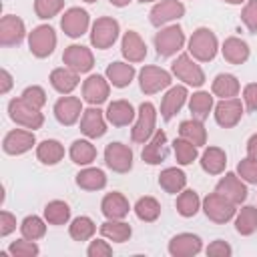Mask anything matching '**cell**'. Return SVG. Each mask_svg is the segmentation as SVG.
I'll use <instances>...</instances> for the list:
<instances>
[{
	"label": "cell",
	"instance_id": "6da1fadb",
	"mask_svg": "<svg viewBox=\"0 0 257 257\" xmlns=\"http://www.w3.org/2000/svg\"><path fill=\"white\" fill-rule=\"evenodd\" d=\"M217 48H219V44H217L215 32L205 28V26L197 28L193 32V36L189 38V52H191L193 58H197L201 62L213 60L215 54H217Z\"/></svg>",
	"mask_w": 257,
	"mask_h": 257
},
{
	"label": "cell",
	"instance_id": "7a4b0ae2",
	"mask_svg": "<svg viewBox=\"0 0 257 257\" xmlns=\"http://www.w3.org/2000/svg\"><path fill=\"white\" fill-rule=\"evenodd\" d=\"M8 114H10V118H12L16 124H20V126H24V128H30V131L40 128L42 122H44V116H42L40 108L32 106V104L26 102L22 96H20V98H12V100L8 102Z\"/></svg>",
	"mask_w": 257,
	"mask_h": 257
},
{
	"label": "cell",
	"instance_id": "3957f363",
	"mask_svg": "<svg viewBox=\"0 0 257 257\" xmlns=\"http://www.w3.org/2000/svg\"><path fill=\"white\" fill-rule=\"evenodd\" d=\"M28 48L36 58L50 56L54 52V48H56V32H54V28L48 26V24L36 26L28 34Z\"/></svg>",
	"mask_w": 257,
	"mask_h": 257
},
{
	"label": "cell",
	"instance_id": "277c9868",
	"mask_svg": "<svg viewBox=\"0 0 257 257\" xmlns=\"http://www.w3.org/2000/svg\"><path fill=\"white\" fill-rule=\"evenodd\" d=\"M185 44V32L181 26L173 24V26H167L163 28L161 32H157L155 36V48H157V54L163 56V58H169L173 54H177Z\"/></svg>",
	"mask_w": 257,
	"mask_h": 257
},
{
	"label": "cell",
	"instance_id": "5b68a950",
	"mask_svg": "<svg viewBox=\"0 0 257 257\" xmlns=\"http://www.w3.org/2000/svg\"><path fill=\"white\" fill-rule=\"evenodd\" d=\"M203 211H205V215L211 221H215V223H227V221H231L235 217V211L237 209H235V203H231L227 197H223V195H219L215 191V193H211V195L205 197Z\"/></svg>",
	"mask_w": 257,
	"mask_h": 257
},
{
	"label": "cell",
	"instance_id": "8992f818",
	"mask_svg": "<svg viewBox=\"0 0 257 257\" xmlns=\"http://www.w3.org/2000/svg\"><path fill=\"white\" fill-rule=\"evenodd\" d=\"M118 38V22L110 16H102L96 18L92 24V32H90V42L94 48L104 50L108 46L114 44V40Z\"/></svg>",
	"mask_w": 257,
	"mask_h": 257
},
{
	"label": "cell",
	"instance_id": "52a82bcc",
	"mask_svg": "<svg viewBox=\"0 0 257 257\" xmlns=\"http://www.w3.org/2000/svg\"><path fill=\"white\" fill-rule=\"evenodd\" d=\"M155 120H157V110L153 102H143L139 106V116L133 126L131 139L135 143H147L155 135Z\"/></svg>",
	"mask_w": 257,
	"mask_h": 257
},
{
	"label": "cell",
	"instance_id": "ba28073f",
	"mask_svg": "<svg viewBox=\"0 0 257 257\" xmlns=\"http://www.w3.org/2000/svg\"><path fill=\"white\" fill-rule=\"evenodd\" d=\"M171 70H173V74H175L179 80H183V82L189 84V86H201V84L205 82V72L201 70V66H199L189 54L177 56V60L173 62Z\"/></svg>",
	"mask_w": 257,
	"mask_h": 257
},
{
	"label": "cell",
	"instance_id": "9c48e42d",
	"mask_svg": "<svg viewBox=\"0 0 257 257\" xmlns=\"http://www.w3.org/2000/svg\"><path fill=\"white\" fill-rule=\"evenodd\" d=\"M104 163L114 173H128L133 169V151L122 143H108L104 149Z\"/></svg>",
	"mask_w": 257,
	"mask_h": 257
},
{
	"label": "cell",
	"instance_id": "30bf717a",
	"mask_svg": "<svg viewBox=\"0 0 257 257\" xmlns=\"http://www.w3.org/2000/svg\"><path fill=\"white\" fill-rule=\"evenodd\" d=\"M139 82H141V90L145 94H155L171 84V74L159 66H145L139 72Z\"/></svg>",
	"mask_w": 257,
	"mask_h": 257
},
{
	"label": "cell",
	"instance_id": "8fae6325",
	"mask_svg": "<svg viewBox=\"0 0 257 257\" xmlns=\"http://www.w3.org/2000/svg\"><path fill=\"white\" fill-rule=\"evenodd\" d=\"M243 116V104L239 98H221L215 104V120L217 124H221L223 128H231L235 126Z\"/></svg>",
	"mask_w": 257,
	"mask_h": 257
},
{
	"label": "cell",
	"instance_id": "7c38bea8",
	"mask_svg": "<svg viewBox=\"0 0 257 257\" xmlns=\"http://www.w3.org/2000/svg\"><path fill=\"white\" fill-rule=\"evenodd\" d=\"M183 14H185V4L181 0H161L151 8L149 18L153 26H163L171 20H179Z\"/></svg>",
	"mask_w": 257,
	"mask_h": 257
},
{
	"label": "cell",
	"instance_id": "4fadbf2b",
	"mask_svg": "<svg viewBox=\"0 0 257 257\" xmlns=\"http://www.w3.org/2000/svg\"><path fill=\"white\" fill-rule=\"evenodd\" d=\"M26 28L22 18L14 16V14H6L0 20V44L2 46H16L24 40Z\"/></svg>",
	"mask_w": 257,
	"mask_h": 257
},
{
	"label": "cell",
	"instance_id": "5bb4252c",
	"mask_svg": "<svg viewBox=\"0 0 257 257\" xmlns=\"http://www.w3.org/2000/svg\"><path fill=\"white\" fill-rule=\"evenodd\" d=\"M62 62H64L68 68H72V70H76V72L80 74V72H88V70L92 68L94 56H92L90 48L80 46V44H70V46L64 50V54H62Z\"/></svg>",
	"mask_w": 257,
	"mask_h": 257
},
{
	"label": "cell",
	"instance_id": "9a60e30c",
	"mask_svg": "<svg viewBox=\"0 0 257 257\" xmlns=\"http://www.w3.org/2000/svg\"><path fill=\"white\" fill-rule=\"evenodd\" d=\"M36 143V137L32 131H22V128H14L10 133H6L4 141H2V149L6 155H24L26 151H30Z\"/></svg>",
	"mask_w": 257,
	"mask_h": 257
},
{
	"label": "cell",
	"instance_id": "2e32d148",
	"mask_svg": "<svg viewBox=\"0 0 257 257\" xmlns=\"http://www.w3.org/2000/svg\"><path fill=\"white\" fill-rule=\"evenodd\" d=\"M108 92H110V86H108V78L100 76V74H90L84 84H82V96L88 104L92 106H98L102 104L106 98H108Z\"/></svg>",
	"mask_w": 257,
	"mask_h": 257
},
{
	"label": "cell",
	"instance_id": "e0dca14e",
	"mask_svg": "<svg viewBox=\"0 0 257 257\" xmlns=\"http://www.w3.org/2000/svg\"><path fill=\"white\" fill-rule=\"evenodd\" d=\"M88 22H90V18H88L86 10H82V8H68L64 12V16H62V20H60V28L64 30L66 36L78 38V36H82L86 32Z\"/></svg>",
	"mask_w": 257,
	"mask_h": 257
},
{
	"label": "cell",
	"instance_id": "ac0fdd59",
	"mask_svg": "<svg viewBox=\"0 0 257 257\" xmlns=\"http://www.w3.org/2000/svg\"><path fill=\"white\" fill-rule=\"evenodd\" d=\"M215 191H217L219 195L227 197V199H229L231 203H235V205H239V203H243V201L247 199V187H245V183L239 179V175H235V173H227V175L217 183Z\"/></svg>",
	"mask_w": 257,
	"mask_h": 257
},
{
	"label": "cell",
	"instance_id": "d6986e66",
	"mask_svg": "<svg viewBox=\"0 0 257 257\" xmlns=\"http://www.w3.org/2000/svg\"><path fill=\"white\" fill-rule=\"evenodd\" d=\"M80 112H82V102L76 96H60L54 104V116L64 126L74 124L78 120Z\"/></svg>",
	"mask_w": 257,
	"mask_h": 257
},
{
	"label": "cell",
	"instance_id": "ffe728a7",
	"mask_svg": "<svg viewBox=\"0 0 257 257\" xmlns=\"http://www.w3.org/2000/svg\"><path fill=\"white\" fill-rule=\"evenodd\" d=\"M203 249V243L193 233H179L169 241V253L173 257H193Z\"/></svg>",
	"mask_w": 257,
	"mask_h": 257
},
{
	"label": "cell",
	"instance_id": "44dd1931",
	"mask_svg": "<svg viewBox=\"0 0 257 257\" xmlns=\"http://www.w3.org/2000/svg\"><path fill=\"white\" fill-rule=\"evenodd\" d=\"M143 161L149 165H159L167 159L169 149H167V135L165 131H155V135L147 141L145 149H143Z\"/></svg>",
	"mask_w": 257,
	"mask_h": 257
},
{
	"label": "cell",
	"instance_id": "7402d4cb",
	"mask_svg": "<svg viewBox=\"0 0 257 257\" xmlns=\"http://www.w3.org/2000/svg\"><path fill=\"white\" fill-rule=\"evenodd\" d=\"M80 131L82 135H86L88 139H98L106 133V122L102 112L96 106H90L86 110H82V118H80Z\"/></svg>",
	"mask_w": 257,
	"mask_h": 257
},
{
	"label": "cell",
	"instance_id": "603a6c76",
	"mask_svg": "<svg viewBox=\"0 0 257 257\" xmlns=\"http://www.w3.org/2000/svg\"><path fill=\"white\" fill-rule=\"evenodd\" d=\"M128 201L122 193L118 191H112V193H106L102 203H100V211L106 219H124L128 215Z\"/></svg>",
	"mask_w": 257,
	"mask_h": 257
},
{
	"label": "cell",
	"instance_id": "cb8c5ba5",
	"mask_svg": "<svg viewBox=\"0 0 257 257\" xmlns=\"http://www.w3.org/2000/svg\"><path fill=\"white\" fill-rule=\"evenodd\" d=\"M120 50H122V56L128 62H141L147 56V46H145L143 38L135 30H126L124 32L122 42H120Z\"/></svg>",
	"mask_w": 257,
	"mask_h": 257
},
{
	"label": "cell",
	"instance_id": "d4e9b609",
	"mask_svg": "<svg viewBox=\"0 0 257 257\" xmlns=\"http://www.w3.org/2000/svg\"><path fill=\"white\" fill-rule=\"evenodd\" d=\"M50 84L56 92L60 94H70L78 86V72L64 66V68H54L50 72Z\"/></svg>",
	"mask_w": 257,
	"mask_h": 257
},
{
	"label": "cell",
	"instance_id": "484cf974",
	"mask_svg": "<svg viewBox=\"0 0 257 257\" xmlns=\"http://www.w3.org/2000/svg\"><path fill=\"white\" fill-rule=\"evenodd\" d=\"M187 100V88L185 86H173L169 88V92L163 96V102H161V114L165 120H171L185 104Z\"/></svg>",
	"mask_w": 257,
	"mask_h": 257
},
{
	"label": "cell",
	"instance_id": "4316f807",
	"mask_svg": "<svg viewBox=\"0 0 257 257\" xmlns=\"http://www.w3.org/2000/svg\"><path fill=\"white\" fill-rule=\"evenodd\" d=\"M106 118L114 126H126L135 120V108L128 100H112L106 108Z\"/></svg>",
	"mask_w": 257,
	"mask_h": 257
},
{
	"label": "cell",
	"instance_id": "83f0119b",
	"mask_svg": "<svg viewBox=\"0 0 257 257\" xmlns=\"http://www.w3.org/2000/svg\"><path fill=\"white\" fill-rule=\"evenodd\" d=\"M223 58L231 64H243L249 58V46L245 40L237 38V36H229L223 42Z\"/></svg>",
	"mask_w": 257,
	"mask_h": 257
},
{
	"label": "cell",
	"instance_id": "f1b7e54d",
	"mask_svg": "<svg viewBox=\"0 0 257 257\" xmlns=\"http://www.w3.org/2000/svg\"><path fill=\"white\" fill-rule=\"evenodd\" d=\"M106 78L112 86L124 88L135 78V66L128 64V62H112V64L106 66Z\"/></svg>",
	"mask_w": 257,
	"mask_h": 257
},
{
	"label": "cell",
	"instance_id": "f546056e",
	"mask_svg": "<svg viewBox=\"0 0 257 257\" xmlns=\"http://www.w3.org/2000/svg\"><path fill=\"white\" fill-rule=\"evenodd\" d=\"M225 165H227V155L223 149L219 147H209L205 149V153L201 155V167L205 173L209 175H219L225 171Z\"/></svg>",
	"mask_w": 257,
	"mask_h": 257
},
{
	"label": "cell",
	"instance_id": "4dcf8cb0",
	"mask_svg": "<svg viewBox=\"0 0 257 257\" xmlns=\"http://www.w3.org/2000/svg\"><path fill=\"white\" fill-rule=\"evenodd\" d=\"M100 235L106 237L108 241L114 243H124L128 241V237L133 235V229L128 223H124L122 219H108L100 225Z\"/></svg>",
	"mask_w": 257,
	"mask_h": 257
},
{
	"label": "cell",
	"instance_id": "1f68e13d",
	"mask_svg": "<svg viewBox=\"0 0 257 257\" xmlns=\"http://www.w3.org/2000/svg\"><path fill=\"white\" fill-rule=\"evenodd\" d=\"M179 135H181V139H187L195 147H201V145L207 143V131H205V126H203V122L199 118L183 120L179 124Z\"/></svg>",
	"mask_w": 257,
	"mask_h": 257
},
{
	"label": "cell",
	"instance_id": "d6a6232c",
	"mask_svg": "<svg viewBox=\"0 0 257 257\" xmlns=\"http://www.w3.org/2000/svg\"><path fill=\"white\" fill-rule=\"evenodd\" d=\"M159 185H161L167 193L177 195V193H181V191L185 189V185H187V177H185V173H183L181 169H177V167H169V169H165V171L159 175Z\"/></svg>",
	"mask_w": 257,
	"mask_h": 257
},
{
	"label": "cell",
	"instance_id": "836d02e7",
	"mask_svg": "<svg viewBox=\"0 0 257 257\" xmlns=\"http://www.w3.org/2000/svg\"><path fill=\"white\" fill-rule=\"evenodd\" d=\"M36 157L42 165H56L64 157V147L54 139H46L36 147Z\"/></svg>",
	"mask_w": 257,
	"mask_h": 257
},
{
	"label": "cell",
	"instance_id": "e575fe53",
	"mask_svg": "<svg viewBox=\"0 0 257 257\" xmlns=\"http://www.w3.org/2000/svg\"><path fill=\"white\" fill-rule=\"evenodd\" d=\"M76 185L84 191H98V189H104L106 185V175L96 169V167H90V169H84L76 175Z\"/></svg>",
	"mask_w": 257,
	"mask_h": 257
},
{
	"label": "cell",
	"instance_id": "d590c367",
	"mask_svg": "<svg viewBox=\"0 0 257 257\" xmlns=\"http://www.w3.org/2000/svg\"><path fill=\"white\" fill-rule=\"evenodd\" d=\"M177 213L181 217H195L197 211L201 209V199L193 189H183L181 195L177 197Z\"/></svg>",
	"mask_w": 257,
	"mask_h": 257
},
{
	"label": "cell",
	"instance_id": "8d00e7d4",
	"mask_svg": "<svg viewBox=\"0 0 257 257\" xmlns=\"http://www.w3.org/2000/svg\"><path fill=\"white\" fill-rule=\"evenodd\" d=\"M70 159L76 165H90L96 159V149H94V145L90 141L78 139V141H74L70 145Z\"/></svg>",
	"mask_w": 257,
	"mask_h": 257
},
{
	"label": "cell",
	"instance_id": "74e56055",
	"mask_svg": "<svg viewBox=\"0 0 257 257\" xmlns=\"http://www.w3.org/2000/svg\"><path fill=\"white\" fill-rule=\"evenodd\" d=\"M135 213L141 221L145 223H153L159 219L161 215V203L155 199V197H141L137 203H135Z\"/></svg>",
	"mask_w": 257,
	"mask_h": 257
},
{
	"label": "cell",
	"instance_id": "f35d334b",
	"mask_svg": "<svg viewBox=\"0 0 257 257\" xmlns=\"http://www.w3.org/2000/svg\"><path fill=\"white\" fill-rule=\"evenodd\" d=\"M211 88H213V94L221 98H233L239 92V80L233 74H217Z\"/></svg>",
	"mask_w": 257,
	"mask_h": 257
},
{
	"label": "cell",
	"instance_id": "ab89813d",
	"mask_svg": "<svg viewBox=\"0 0 257 257\" xmlns=\"http://www.w3.org/2000/svg\"><path fill=\"white\" fill-rule=\"evenodd\" d=\"M235 229H237V233H241V235H251V233H255V229H257V207H253V205L243 207V209L237 213Z\"/></svg>",
	"mask_w": 257,
	"mask_h": 257
},
{
	"label": "cell",
	"instance_id": "60d3db41",
	"mask_svg": "<svg viewBox=\"0 0 257 257\" xmlns=\"http://www.w3.org/2000/svg\"><path fill=\"white\" fill-rule=\"evenodd\" d=\"M189 108H191V112H193L195 118L205 120V118L209 116L211 108H213V96H211L209 92H205V90H199V92H195V94L191 96Z\"/></svg>",
	"mask_w": 257,
	"mask_h": 257
},
{
	"label": "cell",
	"instance_id": "b9f144b4",
	"mask_svg": "<svg viewBox=\"0 0 257 257\" xmlns=\"http://www.w3.org/2000/svg\"><path fill=\"white\" fill-rule=\"evenodd\" d=\"M44 219L50 225H64L70 219V207L64 201H50L44 207Z\"/></svg>",
	"mask_w": 257,
	"mask_h": 257
},
{
	"label": "cell",
	"instance_id": "7bdbcfd3",
	"mask_svg": "<svg viewBox=\"0 0 257 257\" xmlns=\"http://www.w3.org/2000/svg\"><path fill=\"white\" fill-rule=\"evenodd\" d=\"M94 231H96L94 221H92L90 217H84V215L72 219V223H70V227H68V233H70V237H72L74 241H88V239L94 235Z\"/></svg>",
	"mask_w": 257,
	"mask_h": 257
},
{
	"label": "cell",
	"instance_id": "ee69618b",
	"mask_svg": "<svg viewBox=\"0 0 257 257\" xmlns=\"http://www.w3.org/2000/svg\"><path fill=\"white\" fill-rule=\"evenodd\" d=\"M20 233H22L24 239L36 241V239L44 237L46 225H44V221H42L38 215H28V217H24V221H22V225H20Z\"/></svg>",
	"mask_w": 257,
	"mask_h": 257
},
{
	"label": "cell",
	"instance_id": "f6af8a7d",
	"mask_svg": "<svg viewBox=\"0 0 257 257\" xmlns=\"http://www.w3.org/2000/svg\"><path fill=\"white\" fill-rule=\"evenodd\" d=\"M173 151H175L179 165H191L197 159V147L193 143H189L187 139H175Z\"/></svg>",
	"mask_w": 257,
	"mask_h": 257
},
{
	"label": "cell",
	"instance_id": "bcb514c9",
	"mask_svg": "<svg viewBox=\"0 0 257 257\" xmlns=\"http://www.w3.org/2000/svg\"><path fill=\"white\" fill-rule=\"evenodd\" d=\"M64 8V0H34V12L38 18H52Z\"/></svg>",
	"mask_w": 257,
	"mask_h": 257
},
{
	"label": "cell",
	"instance_id": "7dc6e473",
	"mask_svg": "<svg viewBox=\"0 0 257 257\" xmlns=\"http://www.w3.org/2000/svg\"><path fill=\"white\" fill-rule=\"evenodd\" d=\"M8 253L14 257H36L40 253V247L30 239H20V241L10 243Z\"/></svg>",
	"mask_w": 257,
	"mask_h": 257
},
{
	"label": "cell",
	"instance_id": "c3c4849f",
	"mask_svg": "<svg viewBox=\"0 0 257 257\" xmlns=\"http://www.w3.org/2000/svg\"><path fill=\"white\" fill-rule=\"evenodd\" d=\"M237 175L243 179V181H247V183H251V185H257V161L255 159H243L239 165H237Z\"/></svg>",
	"mask_w": 257,
	"mask_h": 257
},
{
	"label": "cell",
	"instance_id": "681fc988",
	"mask_svg": "<svg viewBox=\"0 0 257 257\" xmlns=\"http://www.w3.org/2000/svg\"><path fill=\"white\" fill-rule=\"evenodd\" d=\"M22 98L26 102H30L32 106H36V108H42L46 104V92H44L42 86H36V84L26 86L24 92H22Z\"/></svg>",
	"mask_w": 257,
	"mask_h": 257
},
{
	"label": "cell",
	"instance_id": "f907efd6",
	"mask_svg": "<svg viewBox=\"0 0 257 257\" xmlns=\"http://www.w3.org/2000/svg\"><path fill=\"white\" fill-rule=\"evenodd\" d=\"M243 24L249 28V32H257V0H249L241 12Z\"/></svg>",
	"mask_w": 257,
	"mask_h": 257
},
{
	"label": "cell",
	"instance_id": "816d5d0a",
	"mask_svg": "<svg viewBox=\"0 0 257 257\" xmlns=\"http://www.w3.org/2000/svg\"><path fill=\"white\" fill-rule=\"evenodd\" d=\"M86 255L88 257H110L112 255V247L102 239H94V241H90V245L86 249Z\"/></svg>",
	"mask_w": 257,
	"mask_h": 257
},
{
	"label": "cell",
	"instance_id": "f5cc1de1",
	"mask_svg": "<svg viewBox=\"0 0 257 257\" xmlns=\"http://www.w3.org/2000/svg\"><path fill=\"white\" fill-rule=\"evenodd\" d=\"M231 253H233L231 245L225 243L223 239H217V241H213V243L207 247V255H209V257H229Z\"/></svg>",
	"mask_w": 257,
	"mask_h": 257
},
{
	"label": "cell",
	"instance_id": "db71d44e",
	"mask_svg": "<svg viewBox=\"0 0 257 257\" xmlns=\"http://www.w3.org/2000/svg\"><path fill=\"white\" fill-rule=\"evenodd\" d=\"M14 229H16V217L8 211H2L0 213V237L10 235Z\"/></svg>",
	"mask_w": 257,
	"mask_h": 257
},
{
	"label": "cell",
	"instance_id": "11a10c76",
	"mask_svg": "<svg viewBox=\"0 0 257 257\" xmlns=\"http://www.w3.org/2000/svg\"><path fill=\"white\" fill-rule=\"evenodd\" d=\"M243 100L249 110H257V82H251L243 90Z\"/></svg>",
	"mask_w": 257,
	"mask_h": 257
},
{
	"label": "cell",
	"instance_id": "9f6ffc18",
	"mask_svg": "<svg viewBox=\"0 0 257 257\" xmlns=\"http://www.w3.org/2000/svg\"><path fill=\"white\" fill-rule=\"evenodd\" d=\"M10 88H12V74L6 68H2L0 70V94H6Z\"/></svg>",
	"mask_w": 257,
	"mask_h": 257
},
{
	"label": "cell",
	"instance_id": "6f0895ef",
	"mask_svg": "<svg viewBox=\"0 0 257 257\" xmlns=\"http://www.w3.org/2000/svg\"><path fill=\"white\" fill-rule=\"evenodd\" d=\"M247 157L257 161V133L251 135L249 141H247Z\"/></svg>",
	"mask_w": 257,
	"mask_h": 257
},
{
	"label": "cell",
	"instance_id": "680465c9",
	"mask_svg": "<svg viewBox=\"0 0 257 257\" xmlns=\"http://www.w3.org/2000/svg\"><path fill=\"white\" fill-rule=\"evenodd\" d=\"M112 6H116V8H122V6H126L131 0H108Z\"/></svg>",
	"mask_w": 257,
	"mask_h": 257
},
{
	"label": "cell",
	"instance_id": "91938a15",
	"mask_svg": "<svg viewBox=\"0 0 257 257\" xmlns=\"http://www.w3.org/2000/svg\"><path fill=\"white\" fill-rule=\"evenodd\" d=\"M227 4H241V2H245V0H225Z\"/></svg>",
	"mask_w": 257,
	"mask_h": 257
},
{
	"label": "cell",
	"instance_id": "94428289",
	"mask_svg": "<svg viewBox=\"0 0 257 257\" xmlns=\"http://www.w3.org/2000/svg\"><path fill=\"white\" fill-rule=\"evenodd\" d=\"M141 2H155V0H141Z\"/></svg>",
	"mask_w": 257,
	"mask_h": 257
},
{
	"label": "cell",
	"instance_id": "6125c7cd",
	"mask_svg": "<svg viewBox=\"0 0 257 257\" xmlns=\"http://www.w3.org/2000/svg\"><path fill=\"white\" fill-rule=\"evenodd\" d=\"M84 2H88V4H90V2H96V0H84Z\"/></svg>",
	"mask_w": 257,
	"mask_h": 257
}]
</instances>
